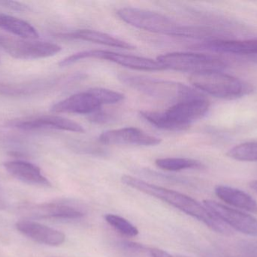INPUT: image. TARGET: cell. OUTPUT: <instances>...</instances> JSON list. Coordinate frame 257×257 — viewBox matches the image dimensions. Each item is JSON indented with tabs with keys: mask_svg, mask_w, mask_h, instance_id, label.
Segmentation results:
<instances>
[{
	"mask_svg": "<svg viewBox=\"0 0 257 257\" xmlns=\"http://www.w3.org/2000/svg\"><path fill=\"white\" fill-rule=\"evenodd\" d=\"M203 204L230 229L232 228L244 235L257 237V219L253 216L212 200H205Z\"/></svg>",
	"mask_w": 257,
	"mask_h": 257,
	"instance_id": "cell-9",
	"label": "cell"
},
{
	"mask_svg": "<svg viewBox=\"0 0 257 257\" xmlns=\"http://www.w3.org/2000/svg\"><path fill=\"white\" fill-rule=\"evenodd\" d=\"M3 165L12 176L22 182L45 187L51 186V183L44 176L41 169L33 163L15 160L6 161Z\"/></svg>",
	"mask_w": 257,
	"mask_h": 257,
	"instance_id": "cell-15",
	"label": "cell"
},
{
	"mask_svg": "<svg viewBox=\"0 0 257 257\" xmlns=\"http://www.w3.org/2000/svg\"><path fill=\"white\" fill-rule=\"evenodd\" d=\"M226 155L241 161H257V142H247L234 146Z\"/></svg>",
	"mask_w": 257,
	"mask_h": 257,
	"instance_id": "cell-21",
	"label": "cell"
},
{
	"mask_svg": "<svg viewBox=\"0 0 257 257\" xmlns=\"http://www.w3.org/2000/svg\"><path fill=\"white\" fill-rule=\"evenodd\" d=\"M111 119V116H108V114L102 113L99 111L94 114L90 115V120L93 122H97V123H101V122H107Z\"/></svg>",
	"mask_w": 257,
	"mask_h": 257,
	"instance_id": "cell-24",
	"label": "cell"
},
{
	"mask_svg": "<svg viewBox=\"0 0 257 257\" xmlns=\"http://www.w3.org/2000/svg\"><path fill=\"white\" fill-rule=\"evenodd\" d=\"M10 126L22 131L60 130L72 132L84 133L85 130L77 122L58 116H36L16 119L10 122Z\"/></svg>",
	"mask_w": 257,
	"mask_h": 257,
	"instance_id": "cell-10",
	"label": "cell"
},
{
	"mask_svg": "<svg viewBox=\"0 0 257 257\" xmlns=\"http://www.w3.org/2000/svg\"><path fill=\"white\" fill-rule=\"evenodd\" d=\"M249 185H250V188L257 193V181H251Z\"/></svg>",
	"mask_w": 257,
	"mask_h": 257,
	"instance_id": "cell-27",
	"label": "cell"
},
{
	"mask_svg": "<svg viewBox=\"0 0 257 257\" xmlns=\"http://www.w3.org/2000/svg\"><path fill=\"white\" fill-rule=\"evenodd\" d=\"M120 19L141 30L167 36L186 37L187 26L180 25L174 20L157 12L136 8H122L117 12Z\"/></svg>",
	"mask_w": 257,
	"mask_h": 257,
	"instance_id": "cell-4",
	"label": "cell"
},
{
	"mask_svg": "<svg viewBox=\"0 0 257 257\" xmlns=\"http://www.w3.org/2000/svg\"><path fill=\"white\" fill-rule=\"evenodd\" d=\"M214 191L217 197L228 205L257 214L256 201L245 192L223 185L217 186Z\"/></svg>",
	"mask_w": 257,
	"mask_h": 257,
	"instance_id": "cell-16",
	"label": "cell"
},
{
	"mask_svg": "<svg viewBox=\"0 0 257 257\" xmlns=\"http://www.w3.org/2000/svg\"><path fill=\"white\" fill-rule=\"evenodd\" d=\"M6 207V200H5L4 196H3V192H2L1 189H0V211H1V210L5 209Z\"/></svg>",
	"mask_w": 257,
	"mask_h": 257,
	"instance_id": "cell-26",
	"label": "cell"
},
{
	"mask_svg": "<svg viewBox=\"0 0 257 257\" xmlns=\"http://www.w3.org/2000/svg\"><path fill=\"white\" fill-rule=\"evenodd\" d=\"M165 69L190 72L191 75L223 71L227 63L221 57L199 53L173 52L157 59Z\"/></svg>",
	"mask_w": 257,
	"mask_h": 257,
	"instance_id": "cell-6",
	"label": "cell"
},
{
	"mask_svg": "<svg viewBox=\"0 0 257 257\" xmlns=\"http://www.w3.org/2000/svg\"><path fill=\"white\" fill-rule=\"evenodd\" d=\"M0 48L11 57L21 60L45 58L58 54L62 50L60 45L51 42L15 39L1 35Z\"/></svg>",
	"mask_w": 257,
	"mask_h": 257,
	"instance_id": "cell-8",
	"label": "cell"
},
{
	"mask_svg": "<svg viewBox=\"0 0 257 257\" xmlns=\"http://www.w3.org/2000/svg\"><path fill=\"white\" fill-rule=\"evenodd\" d=\"M0 5L4 6V7L8 8V9L18 11V12H26V11H28L30 9L28 6L22 4V3H18V2L2 1L0 2Z\"/></svg>",
	"mask_w": 257,
	"mask_h": 257,
	"instance_id": "cell-23",
	"label": "cell"
},
{
	"mask_svg": "<svg viewBox=\"0 0 257 257\" xmlns=\"http://www.w3.org/2000/svg\"><path fill=\"white\" fill-rule=\"evenodd\" d=\"M118 79L132 89L159 99L178 102L194 98L202 93L184 84L142 75L121 73L118 75Z\"/></svg>",
	"mask_w": 257,
	"mask_h": 257,
	"instance_id": "cell-3",
	"label": "cell"
},
{
	"mask_svg": "<svg viewBox=\"0 0 257 257\" xmlns=\"http://www.w3.org/2000/svg\"><path fill=\"white\" fill-rule=\"evenodd\" d=\"M60 37L65 39H81L87 42L101 44L114 48H123V49H134V45H131L125 41L110 36L102 32L92 30H78L72 33H61Z\"/></svg>",
	"mask_w": 257,
	"mask_h": 257,
	"instance_id": "cell-17",
	"label": "cell"
},
{
	"mask_svg": "<svg viewBox=\"0 0 257 257\" xmlns=\"http://www.w3.org/2000/svg\"><path fill=\"white\" fill-rule=\"evenodd\" d=\"M175 257H187L185 256H175Z\"/></svg>",
	"mask_w": 257,
	"mask_h": 257,
	"instance_id": "cell-28",
	"label": "cell"
},
{
	"mask_svg": "<svg viewBox=\"0 0 257 257\" xmlns=\"http://www.w3.org/2000/svg\"><path fill=\"white\" fill-rule=\"evenodd\" d=\"M216 51L218 53L253 55L257 54V39L247 40H220L216 43Z\"/></svg>",
	"mask_w": 257,
	"mask_h": 257,
	"instance_id": "cell-19",
	"label": "cell"
},
{
	"mask_svg": "<svg viewBox=\"0 0 257 257\" xmlns=\"http://www.w3.org/2000/svg\"><path fill=\"white\" fill-rule=\"evenodd\" d=\"M99 140L104 144L138 146H157L161 143V140L158 137L150 135L142 130L132 127L105 131L99 136Z\"/></svg>",
	"mask_w": 257,
	"mask_h": 257,
	"instance_id": "cell-13",
	"label": "cell"
},
{
	"mask_svg": "<svg viewBox=\"0 0 257 257\" xmlns=\"http://www.w3.org/2000/svg\"><path fill=\"white\" fill-rule=\"evenodd\" d=\"M208 100L203 94L184 101L162 112L142 111L141 116L151 125L168 131H184L190 124L205 116L209 110Z\"/></svg>",
	"mask_w": 257,
	"mask_h": 257,
	"instance_id": "cell-2",
	"label": "cell"
},
{
	"mask_svg": "<svg viewBox=\"0 0 257 257\" xmlns=\"http://www.w3.org/2000/svg\"><path fill=\"white\" fill-rule=\"evenodd\" d=\"M16 228L23 235L39 244L56 247L66 241L63 232L36 222L21 220L16 223Z\"/></svg>",
	"mask_w": 257,
	"mask_h": 257,
	"instance_id": "cell-14",
	"label": "cell"
},
{
	"mask_svg": "<svg viewBox=\"0 0 257 257\" xmlns=\"http://www.w3.org/2000/svg\"><path fill=\"white\" fill-rule=\"evenodd\" d=\"M0 29L21 39L34 40L39 36L37 30L30 23L6 14L0 13Z\"/></svg>",
	"mask_w": 257,
	"mask_h": 257,
	"instance_id": "cell-18",
	"label": "cell"
},
{
	"mask_svg": "<svg viewBox=\"0 0 257 257\" xmlns=\"http://www.w3.org/2000/svg\"><path fill=\"white\" fill-rule=\"evenodd\" d=\"M87 58L102 59L121 65L125 67L133 69L145 71L163 70L164 66L157 60H153L147 57L130 54H120L114 51H104V50H89L75 53L60 62V66H69L81 60Z\"/></svg>",
	"mask_w": 257,
	"mask_h": 257,
	"instance_id": "cell-7",
	"label": "cell"
},
{
	"mask_svg": "<svg viewBox=\"0 0 257 257\" xmlns=\"http://www.w3.org/2000/svg\"><path fill=\"white\" fill-rule=\"evenodd\" d=\"M102 103L96 93V88L84 92L75 94L51 107L55 113L92 115L100 111Z\"/></svg>",
	"mask_w": 257,
	"mask_h": 257,
	"instance_id": "cell-11",
	"label": "cell"
},
{
	"mask_svg": "<svg viewBox=\"0 0 257 257\" xmlns=\"http://www.w3.org/2000/svg\"><path fill=\"white\" fill-rule=\"evenodd\" d=\"M105 219L110 226L125 236L135 237L139 235L137 228L123 217L108 214L105 216Z\"/></svg>",
	"mask_w": 257,
	"mask_h": 257,
	"instance_id": "cell-22",
	"label": "cell"
},
{
	"mask_svg": "<svg viewBox=\"0 0 257 257\" xmlns=\"http://www.w3.org/2000/svg\"><path fill=\"white\" fill-rule=\"evenodd\" d=\"M157 167L169 172H179L185 169H200L202 163L196 160L185 158H165L156 160Z\"/></svg>",
	"mask_w": 257,
	"mask_h": 257,
	"instance_id": "cell-20",
	"label": "cell"
},
{
	"mask_svg": "<svg viewBox=\"0 0 257 257\" xmlns=\"http://www.w3.org/2000/svg\"><path fill=\"white\" fill-rule=\"evenodd\" d=\"M190 78L197 90L223 99L241 98L252 91L247 83L223 71L191 75Z\"/></svg>",
	"mask_w": 257,
	"mask_h": 257,
	"instance_id": "cell-5",
	"label": "cell"
},
{
	"mask_svg": "<svg viewBox=\"0 0 257 257\" xmlns=\"http://www.w3.org/2000/svg\"><path fill=\"white\" fill-rule=\"evenodd\" d=\"M150 253H151V256L152 257H175L169 254L167 252L160 249L153 248L150 249Z\"/></svg>",
	"mask_w": 257,
	"mask_h": 257,
	"instance_id": "cell-25",
	"label": "cell"
},
{
	"mask_svg": "<svg viewBox=\"0 0 257 257\" xmlns=\"http://www.w3.org/2000/svg\"><path fill=\"white\" fill-rule=\"evenodd\" d=\"M121 181L125 185L160 199L174 208H178L187 215L194 217L217 233L225 235H232V230L229 226L217 218L205 205H201L190 196L150 184L130 175H123Z\"/></svg>",
	"mask_w": 257,
	"mask_h": 257,
	"instance_id": "cell-1",
	"label": "cell"
},
{
	"mask_svg": "<svg viewBox=\"0 0 257 257\" xmlns=\"http://www.w3.org/2000/svg\"><path fill=\"white\" fill-rule=\"evenodd\" d=\"M19 208L20 213L23 215L37 219L75 220L84 215L78 208L63 202L25 204Z\"/></svg>",
	"mask_w": 257,
	"mask_h": 257,
	"instance_id": "cell-12",
	"label": "cell"
}]
</instances>
